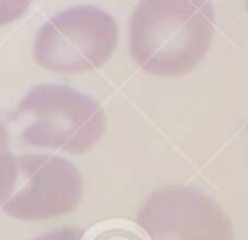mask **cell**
<instances>
[{
	"mask_svg": "<svg viewBox=\"0 0 248 240\" xmlns=\"http://www.w3.org/2000/svg\"><path fill=\"white\" fill-rule=\"evenodd\" d=\"M85 200V176L68 156L24 152L17 156V181L2 211L12 220L41 224L76 211Z\"/></svg>",
	"mask_w": 248,
	"mask_h": 240,
	"instance_id": "cell-4",
	"label": "cell"
},
{
	"mask_svg": "<svg viewBox=\"0 0 248 240\" xmlns=\"http://www.w3.org/2000/svg\"><path fill=\"white\" fill-rule=\"evenodd\" d=\"M245 9H247V14H248V0H245Z\"/></svg>",
	"mask_w": 248,
	"mask_h": 240,
	"instance_id": "cell-9",
	"label": "cell"
},
{
	"mask_svg": "<svg viewBox=\"0 0 248 240\" xmlns=\"http://www.w3.org/2000/svg\"><path fill=\"white\" fill-rule=\"evenodd\" d=\"M12 117L24 145L61 156L93 151L108 128L107 112L98 100L56 83H41L27 90Z\"/></svg>",
	"mask_w": 248,
	"mask_h": 240,
	"instance_id": "cell-2",
	"label": "cell"
},
{
	"mask_svg": "<svg viewBox=\"0 0 248 240\" xmlns=\"http://www.w3.org/2000/svg\"><path fill=\"white\" fill-rule=\"evenodd\" d=\"M34 0H0V29L19 22L31 10Z\"/></svg>",
	"mask_w": 248,
	"mask_h": 240,
	"instance_id": "cell-7",
	"label": "cell"
},
{
	"mask_svg": "<svg viewBox=\"0 0 248 240\" xmlns=\"http://www.w3.org/2000/svg\"><path fill=\"white\" fill-rule=\"evenodd\" d=\"M215 31L211 0H140L128 19V53L150 76L181 78L206 60Z\"/></svg>",
	"mask_w": 248,
	"mask_h": 240,
	"instance_id": "cell-1",
	"label": "cell"
},
{
	"mask_svg": "<svg viewBox=\"0 0 248 240\" xmlns=\"http://www.w3.org/2000/svg\"><path fill=\"white\" fill-rule=\"evenodd\" d=\"M17 181V154L12 147V134L0 120V207L10 196Z\"/></svg>",
	"mask_w": 248,
	"mask_h": 240,
	"instance_id": "cell-6",
	"label": "cell"
},
{
	"mask_svg": "<svg viewBox=\"0 0 248 240\" xmlns=\"http://www.w3.org/2000/svg\"><path fill=\"white\" fill-rule=\"evenodd\" d=\"M120 26L108 10L78 3L52 14L36 31L32 60L41 69L62 76L98 71L113 58Z\"/></svg>",
	"mask_w": 248,
	"mask_h": 240,
	"instance_id": "cell-3",
	"label": "cell"
},
{
	"mask_svg": "<svg viewBox=\"0 0 248 240\" xmlns=\"http://www.w3.org/2000/svg\"><path fill=\"white\" fill-rule=\"evenodd\" d=\"M110 240H122V239H110ZM124 240H127V239H124Z\"/></svg>",
	"mask_w": 248,
	"mask_h": 240,
	"instance_id": "cell-10",
	"label": "cell"
},
{
	"mask_svg": "<svg viewBox=\"0 0 248 240\" xmlns=\"http://www.w3.org/2000/svg\"><path fill=\"white\" fill-rule=\"evenodd\" d=\"M31 240H83V230L76 225H61L52 230L43 232Z\"/></svg>",
	"mask_w": 248,
	"mask_h": 240,
	"instance_id": "cell-8",
	"label": "cell"
},
{
	"mask_svg": "<svg viewBox=\"0 0 248 240\" xmlns=\"http://www.w3.org/2000/svg\"><path fill=\"white\" fill-rule=\"evenodd\" d=\"M137 224L147 240H235L225 208L204 191L184 184H167L147 194Z\"/></svg>",
	"mask_w": 248,
	"mask_h": 240,
	"instance_id": "cell-5",
	"label": "cell"
}]
</instances>
